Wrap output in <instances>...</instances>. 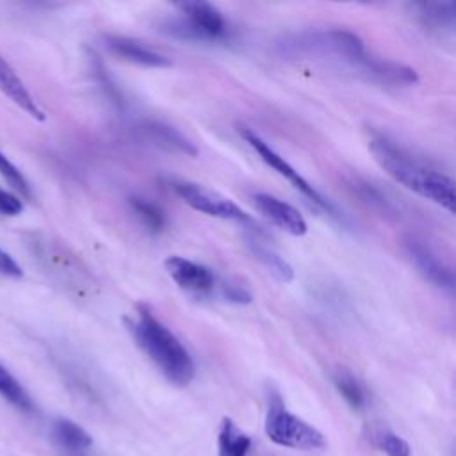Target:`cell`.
Masks as SVG:
<instances>
[{
  "instance_id": "obj_22",
  "label": "cell",
  "mask_w": 456,
  "mask_h": 456,
  "mask_svg": "<svg viewBox=\"0 0 456 456\" xmlns=\"http://www.w3.org/2000/svg\"><path fill=\"white\" fill-rule=\"evenodd\" d=\"M378 447L387 456H411L410 444L392 431H381L378 435Z\"/></svg>"
},
{
  "instance_id": "obj_6",
  "label": "cell",
  "mask_w": 456,
  "mask_h": 456,
  "mask_svg": "<svg viewBox=\"0 0 456 456\" xmlns=\"http://www.w3.org/2000/svg\"><path fill=\"white\" fill-rule=\"evenodd\" d=\"M175 194L187 203L191 208L203 212L207 216L212 217H219V219H232V221H239V223H251L249 216L239 207L235 205L232 200L221 196L219 192H214L203 185H198L194 182H187V180H175L171 183Z\"/></svg>"
},
{
  "instance_id": "obj_11",
  "label": "cell",
  "mask_w": 456,
  "mask_h": 456,
  "mask_svg": "<svg viewBox=\"0 0 456 456\" xmlns=\"http://www.w3.org/2000/svg\"><path fill=\"white\" fill-rule=\"evenodd\" d=\"M105 46L109 48L110 53H114L116 57L139 64V66H146V68H167L171 66V61L159 53L153 52L151 48L141 45L139 41H134L130 37H123V36H107L105 37Z\"/></svg>"
},
{
  "instance_id": "obj_9",
  "label": "cell",
  "mask_w": 456,
  "mask_h": 456,
  "mask_svg": "<svg viewBox=\"0 0 456 456\" xmlns=\"http://www.w3.org/2000/svg\"><path fill=\"white\" fill-rule=\"evenodd\" d=\"M406 253L410 255L411 262L419 269V273L431 281L435 287L444 289V290H452L454 289V278L452 271L431 251L429 246H426L422 240L410 237L404 242Z\"/></svg>"
},
{
  "instance_id": "obj_2",
  "label": "cell",
  "mask_w": 456,
  "mask_h": 456,
  "mask_svg": "<svg viewBox=\"0 0 456 456\" xmlns=\"http://www.w3.org/2000/svg\"><path fill=\"white\" fill-rule=\"evenodd\" d=\"M278 48L285 57L344 66L363 77L367 75L372 59V55L367 53L363 41L354 32L344 28L292 34L278 43Z\"/></svg>"
},
{
  "instance_id": "obj_1",
  "label": "cell",
  "mask_w": 456,
  "mask_h": 456,
  "mask_svg": "<svg viewBox=\"0 0 456 456\" xmlns=\"http://www.w3.org/2000/svg\"><path fill=\"white\" fill-rule=\"evenodd\" d=\"M369 150L374 155V160L397 183L454 214L456 194L452 178L424 166L383 135L370 137Z\"/></svg>"
},
{
  "instance_id": "obj_4",
  "label": "cell",
  "mask_w": 456,
  "mask_h": 456,
  "mask_svg": "<svg viewBox=\"0 0 456 456\" xmlns=\"http://www.w3.org/2000/svg\"><path fill=\"white\" fill-rule=\"evenodd\" d=\"M265 435L276 445L299 451H315L326 445L324 435L317 428L285 410L278 397L269 404L265 415Z\"/></svg>"
},
{
  "instance_id": "obj_15",
  "label": "cell",
  "mask_w": 456,
  "mask_h": 456,
  "mask_svg": "<svg viewBox=\"0 0 456 456\" xmlns=\"http://www.w3.org/2000/svg\"><path fill=\"white\" fill-rule=\"evenodd\" d=\"M251 449V438L232 419L224 417L217 433V454L219 456H248Z\"/></svg>"
},
{
  "instance_id": "obj_13",
  "label": "cell",
  "mask_w": 456,
  "mask_h": 456,
  "mask_svg": "<svg viewBox=\"0 0 456 456\" xmlns=\"http://www.w3.org/2000/svg\"><path fill=\"white\" fill-rule=\"evenodd\" d=\"M413 9L417 11V18L426 28L436 30V32L454 30V21H456L454 2H422V4H415Z\"/></svg>"
},
{
  "instance_id": "obj_7",
  "label": "cell",
  "mask_w": 456,
  "mask_h": 456,
  "mask_svg": "<svg viewBox=\"0 0 456 456\" xmlns=\"http://www.w3.org/2000/svg\"><path fill=\"white\" fill-rule=\"evenodd\" d=\"M239 134L240 137L258 153V157L269 166L273 167L278 175H281L283 178H287L301 194H305L310 201H314L317 207L331 212L333 207L328 200L322 198V194L306 180L299 175V171L296 167H292L281 155H278L260 135H256L253 130L246 128V126H239Z\"/></svg>"
},
{
  "instance_id": "obj_18",
  "label": "cell",
  "mask_w": 456,
  "mask_h": 456,
  "mask_svg": "<svg viewBox=\"0 0 456 456\" xmlns=\"http://www.w3.org/2000/svg\"><path fill=\"white\" fill-rule=\"evenodd\" d=\"M0 395L9 401L14 408L21 411L32 410V399L27 394V390L21 387V383L5 369L0 365Z\"/></svg>"
},
{
  "instance_id": "obj_3",
  "label": "cell",
  "mask_w": 456,
  "mask_h": 456,
  "mask_svg": "<svg viewBox=\"0 0 456 456\" xmlns=\"http://www.w3.org/2000/svg\"><path fill=\"white\" fill-rule=\"evenodd\" d=\"M126 324L137 346L171 383L185 387L192 381L196 369L189 351L144 305L137 306V315Z\"/></svg>"
},
{
  "instance_id": "obj_5",
  "label": "cell",
  "mask_w": 456,
  "mask_h": 456,
  "mask_svg": "<svg viewBox=\"0 0 456 456\" xmlns=\"http://www.w3.org/2000/svg\"><path fill=\"white\" fill-rule=\"evenodd\" d=\"M182 20L171 25V32L183 37L221 41L228 37V23L223 14L210 4L205 2H185L180 5Z\"/></svg>"
},
{
  "instance_id": "obj_24",
  "label": "cell",
  "mask_w": 456,
  "mask_h": 456,
  "mask_svg": "<svg viewBox=\"0 0 456 456\" xmlns=\"http://www.w3.org/2000/svg\"><path fill=\"white\" fill-rule=\"evenodd\" d=\"M0 273L4 276H11V278H21L23 276V269L18 265V262L9 255L5 253L2 248H0Z\"/></svg>"
},
{
  "instance_id": "obj_19",
  "label": "cell",
  "mask_w": 456,
  "mask_h": 456,
  "mask_svg": "<svg viewBox=\"0 0 456 456\" xmlns=\"http://www.w3.org/2000/svg\"><path fill=\"white\" fill-rule=\"evenodd\" d=\"M130 207L134 214L139 217V221L150 230V232H160L166 226V216L164 210L155 205L153 201L146 198H130Z\"/></svg>"
},
{
  "instance_id": "obj_21",
  "label": "cell",
  "mask_w": 456,
  "mask_h": 456,
  "mask_svg": "<svg viewBox=\"0 0 456 456\" xmlns=\"http://www.w3.org/2000/svg\"><path fill=\"white\" fill-rule=\"evenodd\" d=\"M0 175L7 180V183L18 191L21 196H28L30 189H28V182L25 180V176L21 175V171L0 151Z\"/></svg>"
},
{
  "instance_id": "obj_17",
  "label": "cell",
  "mask_w": 456,
  "mask_h": 456,
  "mask_svg": "<svg viewBox=\"0 0 456 456\" xmlns=\"http://www.w3.org/2000/svg\"><path fill=\"white\" fill-rule=\"evenodd\" d=\"M142 130L146 132V135L151 141H155L160 146H166L167 150H176V151H182V153H187V155H196L198 153L194 144L189 139H185L173 126H167V125H162V123H157V121H150V123L144 125Z\"/></svg>"
},
{
  "instance_id": "obj_12",
  "label": "cell",
  "mask_w": 456,
  "mask_h": 456,
  "mask_svg": "<svg viewBox=\"0 0 456 456\" xmlns=\"http://www.w3.org/2000/svg\"><path fill=\"white\" fill-rule=\"evenodd\" d=\"M0 91L5 96H9V100H12L20 109H23L30 118H34L37 121L45 119V112L39 109V105L36 103L34 96L25 87L23 80L4 61V57H0Z\"/></svg>"
},
{
  "instance_id": "obj_20",
  "label": "cell",
  "mask_w": 456,
  "mask_h": 456,
  "mask_svg": "<svg viewBox=\"0 0 456 456\" xmlns=\"http://www.w3.org/2000/svg\"><path fill=\"white\" fill-rule=\"evenodd\" d=\"M333 383L337 387V390L340 392V395L346 399V403L353 408V410H360L365 404V394L363 388L360 387V383L356 381V378L347 372V370H338L333 376Z\"/></svg>"
},
{
  "instance_id": "obj_8",
  "label": "cell",
  "mask_w": 456,
  "mask_h": 456,
  "mask_svg": "<svg viewBox=\"0 0 456 456\" xmlns=\"http://www.w3.org/2000/svg\"><path fill=\"white\" fill-rule=\"evenodd\" d=\"M164 265H166V271L171 276V280L182 290H185L189 294L208 296L219 287L216 274L208 267H205L198 262H192L189 258L176 256V255L167 256Z\"/></svg>"
},
{
  "instance_id": "obj_23",
  "label": "cell",
  "mask_w": 456,
  "mask_h": 456,
  "mask_svg": "<svg viewBox=\"0 0 456 456\" xmlns=\"http://www.w3.org/2000/svg\"><path fill=\"white\" fill-rule=\"evenodd\" d=\"M21 210H23L21 200L16 194L0 187V214L2 216H18V214H21Z\"/></svg>"
},
{
  "instance_id": "obj_10",
  "label": "cell",
  "mask_w": 456,
  "mask_h": 456,
  "mask_svg": "<svg viewBox=\"0 0 456 456\" xmlns=\"http://www.w3.org/2000/svg\"><path fill=\"white\" fill-rule=\"evenodd\" d=\"M256 208L260 210L262 216H265L273 224H276L278 228H281L283 232L294 235V237H301L306 233L308 224L305 221V217L299 214L297 208H294L292 205L265 194V192H256L253 196Z\"/></svg>"
},
{
  "instance_id": "obj_16",
  "label": "cell",
  "mask_w": 456,
  "mask_h": 456,
  "mask_svg": "<svg viewBox=\"0 0 456 456\" xmlns=\"http://www.w3.org/2000/svg\"><path fill=\"white\" fill-rule=\"evenodd\" d=\"M52 436L59 447L71 452L86 451L93 445L91 435L69 419H57L52 426Z\"/></svg>"
},
{
  "instance_id": "obj_14",
  "label": "cell",
  "mask_w": 456,
  "mask_h": 456,
  "mask_svg": "<svg viewBox=\"0 0 456 456\" xmlns=\"http://www.w3.org/2000/svg\"><path fill=\"white\" fill-rule=\"evenodd\" d=\"M248 246L251 249V253L255 255V258L280 281H290L294 278V269L292 265L273 248L267 246L260 237H248Z\"/></svg>"
}]
</instances>
